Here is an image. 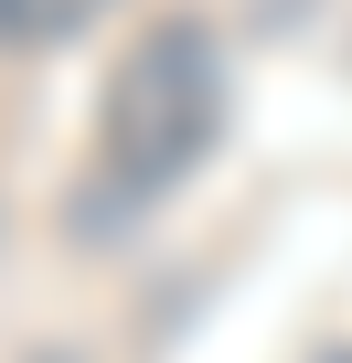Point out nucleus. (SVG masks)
Listing matches in <instances>:
<instances>
[{
    "label": "nucleus",
    "instance_id": "nucleus-1",
    "mask_svg": "<svg viewBox=\"0 0 352 363\" xmlns=\"http://www.w3.org/2000/svg\"><path fill=\"white\" fill-rule=\"evenodd\" d=\"M214 128H225V65H214V43L193 22H171L96 96V182L118 203H149L214 150Z\"/></svg>",
    "mask_w": 352,
    "mask_h": 363
},
{
    "label": "nucleus",
    "instance_id": "nucleus-2",
    "mask_svg": "<svg viewBox=\"0 0 352 363\" xmlns=\"http://www.w3.org/2000/svg\"><path fill=\"white\" fill-rule=\"evenodd\" d=\"M96 0H0V54H43L64 33H86Z\"/></svg>",
    "mask_w": 352,
    "mask_h": 363
}]
</instances>
